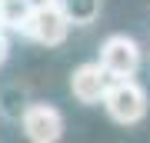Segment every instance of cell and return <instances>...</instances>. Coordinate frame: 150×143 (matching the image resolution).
Returning <instances> with one entry per match:
<instances>
[{
    "label": "cell",
    "instance_id": "cell-1",
    "mask_svg": "<svg viewBox=\"0 0 150 143\" xmlns=\"http://www.w3.org/2000/svg\"><path fill=\"white\" fill-rule=\"evenodd\" d=\"M103 110L120 127H137L150 110V97L137 77H113L110 90L103 97Z\"/></svg>",
    "mask_w": 150,
    "mask_h": 143
},
{
    "label": "cell",
    "instance_id": "cell-2",
    "mask_svg": "<svg viewBox=\"0 0 150 143\" xmlns=\"http://www.w3.org/2000/svg\"><path fill=\"white\" fill-rule=\"evenodd\" d=\"M70 17L64 13V7L57 4H47V7H37V10H30L27 23H23L20 37H27L33 43H40V47H60V43L67 40L70 33Z\"/></svg>",
    "mask_w": 150,
    "mask_h": 143
},
{
    "label": "cell",
    "instance_id": "cell-3",
    "mask_svg": "<svg viewBox=\"0 0 150 143\" xmlns=\"http://www.w3.org/2000/svg\"><path fill=\"white\" fill-rule=\"evenodd\" d=\"M100 60L113 77H137L140 63H144V47L130 37V33H110L100 43Z\"/></svg>",
    "mask_w": 150,
    "mask_h": 143
},
{
    "label": "cell",
    "instance_id": "cell-4",
    "mask_svg": "<svg viewBox=\"0 0 150 143\" xmlns=\"http://www.w3.org/2000/svg\"><path fill=\"white\" fill-rule=\"evenodd\" d=\"M20 130L33 143H57L64 137L67 123H64V113L54 103H27L20 110Z\"/></svg>",
    "mask_w": 150,
    "mask_h": 143
},
{
    "label": "cell",
    "instance_id": "cell-5",
    "mask_svg": "<svg viewBox=\"0 0 150 143\" xmlns=\"http://www.w3.org/2000/svg\"><path fill=\"white\" fill-rule=\"evenodd\" d=\"M110 83H113V73L100 63V60H87V63H80L70 73V93H74V100L83 103V106L103 103Z\"/></svg>",
    "mask_w": 150,
    "mask_h": 143
},
{
    "label": "cell",
    "instance_id": "cell-6",
    "mask_svg": "<svg viewBox=\"0 0 150 143\" xmlns=\"http://www.w3.org/2000/svg\"><path fill=\"white\" fill-rule=\"evenodd\" d=\"M60 7H64V13L70 17L74 27H90L97 23V17L103 10V0H60Z\"/></svg>",
    "mask_w": 150,
    "mask_h": 143
},
{
    "label": "cell",
    "instance_id": "cell-7",
    "mask_svg": "<svg viewBox=\"0 0 150 143\" xmlns=\"http://www.w3.org/2000/svg\"><path fill=\"white\" fill-rule=\"evenodd\" d=\"M0 10H4V27L10 33H20L33 7L27 4V0H0Z\"/></svg>",
    "mask_w": 150,
    "mask_h": 143
},
{
    "label": "cell",
    "instance_id": "cell-8",
    "mask_svg": "<svg viewBox=\"0 0 150 143\" xmlns=\"http://www.w3.org/2000/svg\"><path fill=\"white\" fill-rule=\"evenodd\" d=\"M10 57V30L7 27H0V63Z\"/></svg>",
    "mask_w": 150,
    "mask_h": 143
},
{
    "label": "cell",
    "instance_id": "cell-9",
    "mask_svg": "<svg viewBox=\"0 0 150 143\" xmlns=\"http://www.w3.org/2000/svg\"><path fill=\"white\" fill-rule=\"evenodd\" d=\"M27 4L33 7V10H37V7H47V4H57V0H27Z\"/></svg>",
    "mask_w": 150,
    "mask_h": 143
},
{
    "label": "cell",
    "instance_id": "cell-10",
    "mask_svg": "<svg viewBox=\"0 0 150 143\" xmlns=\"http://www.w3.org/2000/svg\"><path fill=\"white\" fill-rule=\"evenodd\" d=\"M0 27H4V10H0Z\"/></svg>",
    "mask_w": 150,
    "mask_h": 143
}]
</instances>
